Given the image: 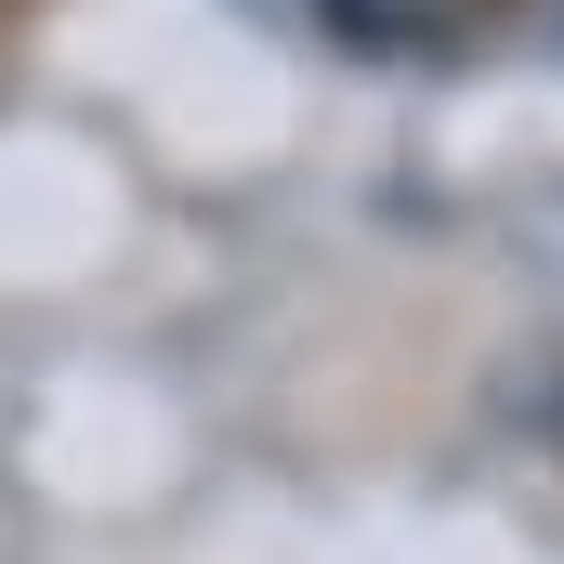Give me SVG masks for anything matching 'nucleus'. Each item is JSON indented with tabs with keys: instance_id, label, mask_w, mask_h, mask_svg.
Returning <instances> with one entry per match:
<instances>
[{
	"instance_id": "nucleus-1",
	"label": "nucleus",
	"mask_w": 564,
	"mask_h": 564,
	"mask_svg": "<svg viewBox=\"0 0 564 564\" xmlns=\"http://www.w3.org/2000/svg\"><path fill=\"white\" fill-rule=\"evenodd\" d=\"M315 13H328L355 53H459L499 0H315Z\"/></svg>"
}]
</instances>
